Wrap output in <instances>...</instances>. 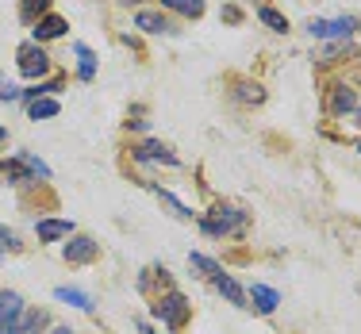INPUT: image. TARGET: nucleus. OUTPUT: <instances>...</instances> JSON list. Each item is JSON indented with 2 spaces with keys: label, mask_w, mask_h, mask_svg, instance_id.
Instances as JSON below:
<instances>
[{
  "label": "nucleus",
  "mask_w": 361,
  "mask_h": 334,
  "mask_svg": "<svg viewBox=\"0 0 361 334\" xmlns=\"http://www.w3.org/2000/svg\"><path fill=\"white\" fill-rule=\"evenodd\" d=\"M73 54L81 58V62H77V70H81V81H92V77H97V62H92V50L85 47V42H77Z\"/></svg>",
  "instance_id": "obj_14"
},
{
  "label": "nucleus",
  "mask_w": 361,
  "mask_h": 334,
  "mask_svg": "<svg viewBox=\"0 0 361 334\" xmlns=\"http://www.w3.org/2000/svg\"><path fill=\"white\" fill-rule=\"evenodd\" d=\"M20 315H23L20 292H0V334H16Z\"/></svg>",
  "instance_id": "obj_5"
},
{
  "label": "nucleus",
  "mask_w": 361,
  "mask_h": 334,
  "mask_svg": "<svg viewBox=\"0 0 361 334\" xmlns=\"http://www.w3.org/2000/svg\"><path fill=\"white\" fill-rule=\"evenodd\" d=\"M166 8H173V12L188 16V20H196V16H204V0H161Z\"/></svg>",
  "instance_id": "obj_16"
},
{
  "label": "nucleus",
  "mask_w": 361,
  "mask_h": 334,
  "mask_svg": "<svg viewBox=\"0 0 361 334\" xmlns=\"http://www.w3.org/2000/svg\"><path fill=\"white\" fill-rule=\"evenodd\" d=\"M35 230H39L42 242H54V238H70L73 235V223L70 219H42Z\"/></svg>",
  "instance_id": "obj_8"
},
{
  "label": "nucleus",
  "mask_w": 361,
  "mask_h": 334,
  "mask_svg": "<svg viewBox=\"0 0 361 334\" xmlns=\"http://www.w3.org/2000/svg\"><path fill=\"white\" fill-rule=\"evenodd\" d=\"M16 58H20V62H16V66H20V73L31 77V81H39V77L50 70V54L39 47V42H27V47H20V54H16Z\"/></svg>",
  "instance_id": "obj_3"
},
{
  "label": "nucleus",
  "mask_w": 361,
  "mask_h": 334,
  "mask_svg": "<svg viewBox=\"0 0 361 334\" xmlns=\"http://www.w3.org/2000/svg\"><path fill=\"white\" fill-rule=\"evenodd\" d=\"M54 296L70 307H81V311H92V296L81 292V288H54Z\"/></svg>",
  "instance_id": "obj_13"
},
{
  "label": "nucleus",
  "mask_w": 361,
  "mask_h": 334,
  "mask_svg": "<svg viewBox=\"0 0 361 334\" xmlns=\"http://www.w3.org/2000/svg\"><path fill=\"white\" fill-rule=\"evenodd\" d=\"M188 265L200 269V273H208V277H219V273H223V265L212 261V258H204V254H188Z\"/></svg>",
  "instance_id": "obj_20"
},
{
  "label": "nucleus",
  "mask_w": 361,
  "mask_h": 334,
  "mask_svg": "<svg viewBox=\"0 0 361 334\" xmlns=\"http://www.w3.org/2000/svg\"><path fill=\"white\" fill-rule=\"evenodd\" d=\"M307 31H312V39H350L354 35V20H350V16H338V20H312Z\"/></svg>",
  "instance_id": "obj_4"
},
{
  "label": "nucleus",
  "mask_w": 361,
  "mask_h": 334,
  "mask_svg": "<svg viewBox=\"0 0 361 334\" xmlns=\"http://www.w3.org/2000/svg\"><path fill=\"white\" fill-rule=\"evenodd\" d=\"M127 4H139V0H127Z\"/></svg>",
  "instance_id": "obj_31"
},
{
  "label": "nucleus",
  "mask_w": 361,
  "mask_h": 334,
  "mask_svg": "<svg viewBox=\"0 0 361 334\" xmlns=\"http://www.w3.org/2000/svg\"><path fill=\"white\" fill-rule=\"evenodd\" d=\"M250 299H254V307H257L262 315L277 311V304H281V296L273 292V288H265V285H254V288H250Z\"/></svg>",
  "instance_id": "obj_11"
},
{
  "label": "nucleus",
  "mask_w": 361,
  "mask_h": 334,
  "mask_svg": "<svg viewBox=\"0 0 361 334\" xmlns=\"http://www.w3.org/2000/svg\"><path fill=\"white\" fill-rule=\"evenodd\" d=\"M357 108V97H354V89H346V85H338V89L331 92V111L334 116H346V111H354Z\"/></svg>",
  "instance_id": "obj_12"
},
{
  "label": "nucleus",
  "mask_w": 361,
  "mask_h": 334,
  "mask_svg": "<svg viewBox=\"0 0 361 334\" xmlns=\"http://www.w3.org/2000/svg\"><path fill=\"white\" fill-rule=\"evenodd\" d=\"M135 158H139V161H166V166H177V158L161 147V142H142V147L135 150Z\"/></svg>",
  "instance_id": "obj_10"
},
{
  "label": "nucleus",
  "mask_w": 361,
  "mask_h": 334,
  "mask_svg": "<svg viewBox=\"0 0 361 334\" xmlns=\"http://www.w3.org/2000/svg\"><path fill=\"white\" fill-rule=\"evenodd\" d=\"M257 20H262L269 31H288V20L277 12V8H262V12H257Z\"/></svg>",
  "instance_id": "obj_19"
},
{
  "label": "nucleus",
  "mask_w": 361,
  "mask_h": 334,
  "mask_svg": "<svg viewBox=\"0 0 361 334\" xmlns=\"http://www.w3.org/2000/svg\"><path fill=\"white\" fill-rule=\"evenodd\" d=\"M357 123H361V108H357Z\"/></svg>",
  "instance_id": "obj_30"
},
{
  "label": "nucleus",
  "mask_w": 361,
  "mask_h": 334,
  "mask_svg": "<svg viewBox=\"0 0 361 334\" xmlns=\"http://www.w3.org/2000/svg\"><path fill=\"white\" fill-rule=\"evenodd\" d=\"M212 280H216V288H219V292L227 296L235 307H250V304H246V292L238 288V280H235V277H227V273H219V277H212Z\"/></svg>",
  "instance_id": "obj_9"
},
{
  "label": "nucleus",
  "mask_w": 361,
  "mask_h": 334,
  "mask_svg": "<svg viewBox=\"0 0 361 334\" xmlns=\"http://www.w3.org/2000/svg\"><path fill=\"white\" fill-rule=\"evenodd\" d=\"M357 150H361V147H357Z\"/></svg>",
  "instance_id": "obj_32"
},
{
  "label": "nucleus",
  "mask_w": 361,
  "mask_h": 334,
  "mask_svg": "<svg viewBox=\"0 0 361 334\" xmlns=\"http://www.w3.org/2000/svg\"><path fill=\"white\" fill-rule=\"evenodd\" d=\"M54 334H77V330H70V327H58Z\"/></svg>",
  "instance_id": "obj_28"
},
{
  "label": "nucleus",
  "mask_w": 361,
  "mask_h": 334,
  "mask_svg": "<svg viewBox=\"0 0 361 334\" xmlns=\"http://www.w3.org/2000/svg\"><path fill=\"white\" fill-rule=\"evenodd\" d=\"M204 235L219 238V235H238V230L246 227V211L243 208H216L208 219H200Z\"/></svg>",
  "instance_id": "obj_1"
},
{
  "label": "nucleus",
  "mask_w": 361,
  "mask_h": 334,
  "mask_svg": "<svg viewBox=\"0 0 361 334\" xmlns=\"http://www.w3.org/2000/svg\"><path fill=\"white\" fill-rule=\"evenodd\" d=\"M47 8H50V0H23V4H20V16H23V23H39Z\"/></svg>",
  "instance_id": "obj_18"
},
{
  "label": "nucleus",
  "mask_w": 361,
  "mask_h": 334,
  "mask_svg": "<svg viewBox=\"0 0 361 334\" xmlns=\"http://www.w3.org/2000/svg\"><path fill=\"white\" fill-rule=\"evenodd\" d=\"M66 27L70 23L62 20V16H42V20L35 23V42H47V39H62Z\"/></svg>",
  "instance_id": "obj_7"
},
{
  "label": "nucleus",
  "mask_w": 361,
  "mask_h": 334,
  "mask_svg": "<svg viewBox=\"0 0 361 334\" xmlns=\"http://www.w3.org/2000/svg\"><path fill=\"white\" fill-rule=\"evenodd\" d=\"M66 261H73V265H85V261H92V258H97V254H100V246L97 242H92V238H73V242H66Z\"/></svg>",
  "instance_id": "obj_6"
},
{
  "label": "nucleus",
  "mask_w": 361,
  "mask_h": 334,
  "mask_svg": "<svg viewBox=\"0 0 361 334\" xmlns=\"http://www.w3.org/2000/svg\"><path fill=\"white\" fill-rule=\"evenodd\" d=\"M223 20H227V23H238V20H243V12H238L235 4H227V8H223Z\"/></svg>",
  "instance_id": "obj_26"
},
{
  "label": "nucleus",
  "mask_w": 361,
  "mask_h": 334,
  "mask_svg": "<svg viewBox=\"0 0 361 334\" xmlns=\"http://www.w3.org/2000/svg\"><path fill=\"white\" fill-rule=\"evenodd\" d=\"M135 23H139L142 31H150V35L169 31V20H166V16H158V12H139V16H135Z\"/></svg>",
  "instance_id": "obj_15"
},
{
  "label": "nucleus",
  "mask_w": 361,
  "mask_h": 334,
  "mask_svg": "<svg viewBox=\"0 0 361 334\" xmlns=\"http://www.w3.org/2000/svg\"><path fill=\"white\" fill-rule=\"evenodd\" d=\"M238 97H243V100H254V104H262V100H265V92H262V85L243 81V85H238Z\"/></svg>",
  "instance_id": "obj_23"
},
{
  "label": "nucleus",
  "mask_w": 361,
  "mask_h": 334,
  "mask_svg": "<svg viewBox=\"0 0 361 334\" xmlns=\"http://www.w3.org/2000/svg\"><path fill=\"white\" fill-rule=\"evenodd\" d=\"M0 100H20V89H16V85H8L4 77H0Z\"/></svg>",
  "instance_id": "obj_25"
},
{
  "label": "nucleus",
  "mask_w": 361,
  "mask_h": 334,
  "mask_svg": "<svg viewBox=\"0 0 361 334\" xmlns=\"http://www.w3.org/2000/svg\"><path fill=\"white\" fill-rule=\"evenodd\" d=\"M154 315H158L166 327L180 330V327L188 323V299L180 296V292H166V296L158 299V304H154Z\"/></svg>",
  "instance_id": "obj_2"
},
{
  "label": "nucleus",
  "mask_w": 361,
  "mask_h": 334,
  "mask_svg": "<svg viewBox=\"0 0 361 334\" xmlns=\"http://www.w3.org/2000/svg\"><path fill=\"white\" fill-rule=\"evenodd\" d=\"M50 116H58V100H31V119H50Z\"/></svg>",
  "instance_id": "obj_21"
},
{
  "label": "nucleus",
  "mask_w": 361,
  "mask_h": 334,
  "mask_svg": "<svg viewBox=\"0 0 361 334\" xmlns=\"http://www.w3.org/2000/svg\"><path fill=\"white\" fill-rule=\"evenodd\" d=\"M0 250H20V238H16L8 227H0Z\"/></svg>",
  "instance_id": "obj_24"
},
{
  "label": "nucleus",
  "mask_w": 361,
  "mask_h": 334,
  "mask_svg": "<svg viewBox=\"0 0 361 334\" xmlns=\"http://www.w3.org/2000/svg\"><path fill=\"white\" fill-rule=\"evenodd\" d=\"M135 327H139V334H154V330H150V327H146V323H142V319H139V323H135Z\"/></svg>",
  "instance_id": "obj_27"
},
{
  "label": "nucleus",
  "mask_w": 361,
  "mask_h": 334,
  "mask_svg": "<svg viewBox=\"0 0 361 334\" xmlns=\"http://www.w3.org/2000/svg\"><path fill=\"white\" fill-rule=\"evenodd\" d=\"M42 323H47V311H23L20 323H16V334H35Z\"/></svg>",
  "instance_id": "obj_17"
},
{
  "label": "nucleus",
  "mask_w": 361,
  "mask_h": 334,
  "mask_svg": "<svg viewBox=\"0 0 361 334\" xmlns=\"http://www.w3.org/2000/svg\"><path fill=\"white\" fill-rule=\"evenodd\" d=\"M0 177H16V181H31V169L20 166V161H4L0 166Z\"/></svg>",
  "instance_id": "obj_22"
},
{
  "label": "nucleus",
  "mask_w": 361,
  "mask_h": 334,
  "mask_svg": "<svg viewBox=\"0 0 361 334\" xmlns=\"http://www.w3.org/2000/svg\"><path fill=\"white\" fill-rule=\"evenodd\" d=\"M4 139H8V131H4V127H0V142H4Z\"/></svg>",
  "instance_id": "obj_29"
}]
</instances>
